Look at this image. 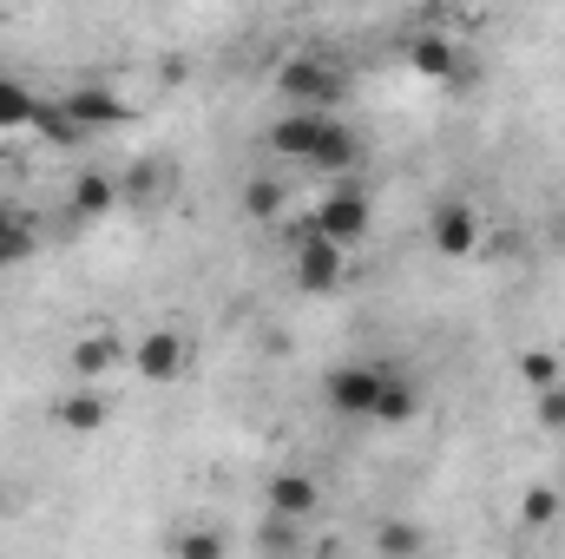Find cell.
<instances>
[{
    "mask_svg": "<svg viewBox=\"0 0 565 559\" xmlns=\"http://www.w3.org/2000/svg\"><path fill=\"white\" fill-rule=\"evenodd\" d=\"M520 376H526V389L540 395V389L559 382V356H553V349H526V356H520Z\"/></svg>",
    "mask_w": 565,
    "mask_h": 559,
    "instance_id": "cell-20",
    "label": "cell"
},
{
    "mask_svg": "<svg viewBox=\"0 0 565 559\" xmlns=\"http://www.w3.org/2000/svg\"><path fill=\"white\" fill-rule=\"evenodd\" d=\"M277 93L289 99V106L335 113V106L349 99V73H342L335 60H322V53H296V60H282L277 66Z\"/></svg>",
    "mask_w": 565,
    "mask_h": 559,
    "instance_id": "cell-1",
    "label": "cell"
},
{
    "mask_svg": "<svg viewBox=\"0 0 565 559\" xmlns=\"http://www.w3.org/2000/svg\"><path fill=\"white\" fill-rule=\"evenodd\" d=\"M164 178H171V171H164L158 158H145V165H132V171L119 178V198H126V204H158V184H164Z\"/></svg>",
    "mask_w": 565,
    "mask_h": 559,
    "instance_id": "cell-19",
    "label": "cell"
},
{
    "mask_svg": "<svg viewBox=\"0 0 565 559\" xmlns=\"http://www.w3.org/2000/svg\"><path fill=\"white\" fill-rule=\"evenodd\" d=\"M427 238H434L440 257H473V251H480V218H473V204L440 198L434 218H427Z\"/></svg>",
    "mask_w": 565,
    "mask_h": 559,
    "instance_id": "cell-5",
    "label": "cell"
},
{
    "mask_svg": "<svg viewBox=\"0 0 565 559\" xmlns=\"http://www.w3.org/2000/svg\"><path fill=\"white\" fill-rule=\"evenodd\" d=\"M0 271H7V251H0Z\"/></svg>",
    "mask_w": 565,
    "mask_h": 559,
    "instance_id": "cell-26",
    "label": "cell"
},
{
    "mask_svg": "<svg viewBox=\"0 0 565 559\" xmlns=\"http://www.w3.org/2000/svg\"><path fill=\"white\" fill-rule=\"evenodd\" d=\"M322 126H329V113L296 106V113H282L277 126H270V151H277V158H309L316 139H322Z\"/></svg>",
    "mask_w": 565,
    "mask_h": 559,
    "instance_id": "cell-10",
    "label": "cell"
},
{
    "mask_svg": "<svg viewBox=\"0 0 565 559\" xmlns=\"http://www.w3.org/2000/svg\"><path fill=\"white\" fill-rule=\"evenodd\" d=\"M7 507H13V500H7V481H0V514H7Z\"/></svg>",
    "mask_w": 565,
    "mask_h": 559,
    "instance_id": "cell-25",
    "label": "cell"
},
{
    "mask_svg": "<svg viewBox=\"0 0 565 559\" xmlns=\"http://www.w3.org/2000/svg\"><path fill=\"white\" fill-rule=\"evenodd\" d=\"M302 165H309V171H322V178H349V171L362 165V139H355V133H349V126H342V119L329 113L322 139H316V151H309Z\"/></svg>",
    "mask_w": 565,
    "mask_h": 559,
    "instance_id": "cell-9",
    "label": "cell"
},
{
    "mask_svg": "<svg viewBox=\"0 0 565 559\" xmlns=\"http://www.w3.org/2000/svg\"><path fill=\"white\" fill-rule=\"evenodd\" d=\"M119 356H126V342H119L113 329H93V336H79V342H73V376H86V382H93V376H106Z\"/></svg>",
    "mask_w": 565,
    "mask_h": 559,
    "instance_id": "cell-12",
    "label": "cell"
},
{
    "mask_svg": "<svg viewBox=\"0 0 565 559\" xmlns=\"http://www.w3.org/2000/svg\"><path fill=\"white\" fill-rule=\"evenodd\" d=\"M53 415H60V428H73V434H93V428H106L113 409H106V395H99V389H73Z\"/></svg>",
    "mask_w": 565,
    "mask_h": 559,
    "instance_id": "cell-13",
    "label": "cell"
},
{
    "mask_svg": "<svg viewBox=\"0 0 565 559\" xmlns=\"http://www.w3.org/2000/svg\"><path fill=\"white\" fill-rule=\"evenodd\" d=\"M132 369H139L145 382H178L191 369V342L178 329H151V336L132 342Z\"/></svg>",
    "mask_w": 565,
    "mask_h": 559,
    "instance_id": "cell-6",
    "label": "cell"
},
{
    "mask_svg": "<svg viewBox=\"0 0 565 559\" xmlns=\"http://www.w3.org/2000/svg\"><path fill=\"white\" fill-rule=\"evenodd\" d=\"M382 382H388V369H375V362H342V369H329L322 395H329L335 415H375Z\"/></svg>",
    "mask_w": 565,
    "mask_h": 559,
    "instance_id": "cell-4",
    "label": "cell"
},
{
    "mask_svg": "<svg viewBox=\"0 0 565 559\" xmlns=\"http://www.w3.org/2000/svg\"><path fill=\"white\" fill-rule=\"evenodd\" d=\"M316 231H329L335 244H362L369 238V224H375V211H369V191L355 184V178H335L329 191H322V204H316V218H309Z\"/></svg>",
    "mask_w": 565,
    "mask_h": 559,
    "instance_id": "cell-3",
    "label": "cell"
},
{
    "mask_svg": "<svg viewBox=\"0 0 565 559\" xmlns=\"http://www.w3.org/2000/svg\"><path fill=\"white\" fill-rule=\"evenodd\" d=\"M408 66L422 73V80H434V86H467V66H460V46L447 40V33H422L415 46H408Z\"/></svg>",
    "mask_w": 565,
    "mask_h": 559,
    "instance_id": "cell-8",
    "label": "cell"
},
{
    "mask_svg": "<svg viewBox=\"0 0 565 559\" xmlns=\"http://www.w3.org/2000/svg\"><path fill=\"white\" fill-rule=\"evenodd\" d=\"M119 204V178H106V171H79V184H73V211L79 218H106Z\"/></svg>",
    "mask_w": 565,
    "mask_h": 559,
    "instance_id": "cell-14",
    "label": "cell"
},
{
    "mask_svg": "<svg viewBox=\"0 0 565 559\" xmlns=\"http://www.w3.org/2000/svg\"><path fill=\"white\" fill-rule=\"evenodd\" d=\"M282 204H289V191H282L277 178H250V184H244V211H250L257 224H277Z\"/></svg>",
    "mask_w": 565,
    "mask_h": 559,
    "instance_id": "cell-18",
    "label": "cell"
},
{
    "mask_svg": "<svg viewBox=\"0 0 565 559\" xmlns=\"http://www.w3.org/2000/svg\"><path fill=\"white\" fill-rule=\"evenodd\" d=\"M33 244H40V231H33V218H26L20 204H7V198H0V251H7V264H20V257H33Z\"/></svg>",
    "mask_w": 565,
    "mask_h": 559,
    "instance_id": "cell-15",
    "label": "cell"
},
{
    "mask_svg": "<svg viewBox=\"0 0 565 559\" xmlns=\"http://www.w3.org/2000/svg\"><path fill=\"white\" fill-rule=\"evenodd\" d=\"M33 119H40V99H33L20 80H7V73H0V133H26Z\"/></svg>",
    "mask_w": 565,
    "mask_h": 559,
    "instance_id": "cell-16",
    "label": "cell"
},
{
    "mask_svg": "<svg viewBox=\"0 0 565 559\" xmlns=\"http://www.w3.org/2000/svg\"><path fill=\"white\" fill-rule=\"evenodd\" d=\"M533 415H540V428H553V434H565V382H553V389H540Z\"/></svg>",
    "mask_w": 565,
    "mask_h": 559,
    "instance_id": "cell-23",
    "label": "cell"
},
{
    "mask_svg": "<svg viewBox=\"0 0 565 559\" xmlns=\"http://www.w3.org/2000/svg\"><path fill=\"white\" fill-rule=\"evenodd\" d=\"M73 119H79V133H106V126H132V106L113 93V86H73L66 99H60Z\"/></svg>",
    "mask_w": 565,
    "mask_h": 559,
    "instance_id": "cell-7",
    "label": "cell"
},
{
    "mask_svg": "<svg viewBox=\"0 0 565 559\" xmlns=\"http://www.w3.org/2000/svg\"><path fill=\"white\" fill-rule=\"evenodd\" d=\"M264 500H270V514H289V520H309V514L322 507V487H316L309 474H277Z\"/></svg>",
    "mask_w": 565,
    "mask_h": 559,
    "instance_id": "cell-11",
    "label": "cell"
},
{
    "mask_svg": "<svg viewBox=\"0 0 565 559\" xmlns=\"http://www.w3.org/2000/svg\"><path fill=\"white\" fill-rule=\"evenodd\" d=\"M422 415V389L415 382H402V376H388L382 382V395H375V415L369 421H415Z\"/></svg>",
    "mask_w": 565,
    "mask_h": 559,
    "instance_id": "cell-17",
    "label": "cell"
},
{
    "mask_svg": "<svg viewBox=\"0 0 565 559\" xmlns=\"http://www.w3.org/2000/svg\"><path fill=\"white\" fill-rule=\"evenodd\" d=\"M553 514H559V494H553V487H526V500H520V520H526V527H546Z\"/></svg>",
    "mask_w": 565,
    "mask_h": 559,
    "instance_id": "cell-21",
    "label": "cell"
},
{
    "mask_svg": "<svg viewBox=\"0 0 565 559\" xmlns=\"http://www.w3.org/2000/svg\"><path fill=\"white\" fill-rule=\"evenodd\" d=\"M375 547H382V553H422V527H408V520H388V527L375 534Z\"/></svg>",
    "mask_w": 565,
    "mask_h": 559,
    "instance_id": "cell-22",
    "label": "cell"
},
{
    "mask_svg": "<svg viewBox=\"0 0 565 559\" xmlns=\"http://www.w3.org/2000/svg\"><path fill=\"white\" fill-rule=\"evenodd\" d=\"M342 271H349V244H335L329 231H302L296 244H289V277H296V289H309V296H329L335 283H342Z\"/></svg>",
    "mask_w": 565,
    "mask_h": 559,
    "instance_id": "cell-2",
    "label": "cell"
},
{
    "mask_svg": "<svg viewBox=\"0 0 565 559\" xmlns=\"http://www.w3.org/2000/svg\"><path fill=\"white\" fill-rule=\"evenodd\" d=\"M178 559H224L217 534H178Z\"/></svg>",
    "mask_w": 565,
    "mask_h": 559,
    "instance_id": "cell-24",
    "label": "cell"
}]
</instances>
